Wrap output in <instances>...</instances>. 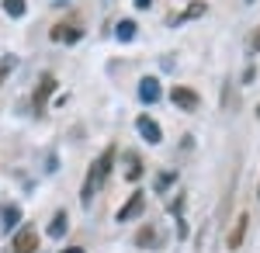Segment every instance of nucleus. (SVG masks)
Listing matches in <instances>:
<instances>
[{"instance_id": "f257e3e1", "label": "nucleus", "mask_w": 260, "mask_h": 253, "mask_svg": "<svg viewBox=\"0 0 260 253\" xmlns=\"http://www.w3.org/2000/svg\"><path fill=\"white\" fill-rule=\"evenodd\" d=\"M111 167H115V146H108V149L90 163V170H87V177H83V191H80L83 205H90V198L101 191V184L111 177Z\"/></svg>"}, {"instance_id": "f03ea898", "label": "nucleus", "mask_w": 260, "mask_h": 253, "mask_svg": "<svg viewBox=\"0 0 260 253\" xmlns=\"http://www.w3.org/2000/svg\"><path fill=\"white\" fill-rule=\"evenodd\" d=\"M39 250V233H35V226H21L18 236H14V243H11V253H35Z\"/></svg>"}, {"instance_id": "7ed1b4c3", "label": "nucleus", "mask_w": 260, "mask_h": 253, "mask_svg": "<svg viewBox=\"0 0 260 253\" xmlns=\"http://www.w3.org/2000/svg\"><path fill=\"white\" fill-rule=\"evenodd\" d=\"M136 129H139V136L146 139L149 146H160V142H163V132H160V121H156V118L139 115V118H136Z\"/></svg>"}, {"instance_id": "20e7f679", "label": "nucleus", "mask_w": 260, "mask_h": 253, "mask_svg": "<svg viewBox=\"0 0 260 253\" xmlns=\"http://www.w3.org/2000/svg\"><path fill=\"white\" fill-rule=\"evenodd\" d=\"M170 101L177 104L180 111H198V101L201 98L191 90V87H174V90H170Z\"/></svg>"}, {"instance_id": "39448f33", "label": "nucleus", "mask_w": 260, "mask_h": 253, "mask_svg": "<svg viewBox=\"0 0 260 253\" xmlns=\"http://www.w3.org/2000/svg\"><path fill=\"white\" fill-rule=\"evenodd\" d=\"M142 208H146V195H142V191H136V195H132V198H128V201L118 208V222H132V218H139Z\"/></svg>"}, {"instance_id": "423d86ee", "label": "nucleus", "mask_w": 260, "mask_h": 253, "mask_svg": "<svg viewBox=\"0 0 260 253\" xmlns=\"http://www.w3.org/2000/svg\"><path fill=\"white\" fill-rule=\"evenodd\" d=\"M246 226H250V215L243 212L240 218H236V226L229 229V239H225V246H229V250H240V246H243V239H246Z\"/></svg>"}, {"instance_id": "0eeeda50", "label": "nucleus", "mask_w": 260, "mask_h": 253, "mask_svg": "<svg viewBox=\"0 0 260 253\" xmlns=\"http://www.w3.org/2000/svg\"><path fill=\"white\" fill-rule=\"evenodd\" d=\"M139 98H142V104H156V101H160V80L142 77L139 80Z\"/></svg>"}, {"instance_id": "6e6552de", "label": "nucleus", "mask_w": 260, "mask_h": 253, "mask_svg": "<svg viewBox=\"0 0 260 253\" xmlns=\"http://www.w3.org/2000/svg\"><path fill=\"white\" fill-rule=\"evenodd\" d=\"M56 90V77H42V87L35 90V111H42V104H45V98Z\"/></svg>"}, {"instance_id": "1a4fd4ad", "label": "nucleus", "mask_w": 260, "mask_h": 253, "mask_svg": "<svg viewBox=\"0 0 260 253\" xmlns=\"http://www.w3.org/2000/svg\"><path fill=\"white\" fill-rule=\"evenodd\" d=\"M66 229H70L66 212H56V215H52V222H49V236H52V239H59V236H66Z\"/></svg>"}, {"instance_id": "9d476101", "label": "nucleus", "mask_w": 260, "mask_h": 253, "mask_svg": "<svg viewBox=\"0 0 260 253\" xmlns=\"http://www.w3.org/2000/svg\"><path fill=\"white\" fill-rule=\"evenodd\" d=\"M0 222H4V229H14L21 222V208L18 205H4V208H0Z\"/></svg>"}, {"instance_id": "9b49d317", "label": "nucleus", "mask_w": 260, "mask_h": 253, "mask_svg": "<svg viewBox=\"0 0 260 253\" xmlns=\"http://www.w3.org/2000/svg\"><path fill=\"white\" fill-rule=\"evenodd\" d=\"M139 174H142L139 156H136V153H125V177H128V180H139Z\"/></svg>"}, {"instance_id": "f8f14e48", "label": "nucleus", "mask_w": 260, "mask_h": 253, "mask_svg": "<svg viewBox=\"0 0 260 253\" xmlns=\"http://www.w3.org/2000/svg\"><path fill=\"white\" fill-rule=\"evenodd\" d=\"M136 246H142V250L146 246H156V229L153 226H142L139 233H136Z\"/></svg>"}, {"instance_id": "ddd939ff", "label": "nucleus", "mask_w": 260, "mask_h": 253, "mask_svg": "<svg viewBox=\"0 0 260 253\" xmlns=\"http://www.w3.org/2000/svg\"><path fill=\"white\" fill-rule=\"evenodd\" d=\"M77 39H80L77 28H66V24H56L52 28V42H77Z\"/></svg>"}, {"instance_id": "4468645a", "label": "nucleus", "mask_w": 260, "mask_h": 253, "mask_svg": "<svg viewBox=\"0 0 260 253\" xmlns=\"http://www.w3.org/2000/svg\"><path fill=\"white\" fill-rule=\"evenodd\" d=\"M115 35H118V42H132L136 39V21H118V28H115Z\"/></svg>"}, {"instance_id": "2eb2a0df", "label": "nucleus", "mask_w": 260, "mask_h": 253, "mask_svg": "<svg viewBox=\"0 0 260 253\" xmlns=\"http://www.w3.org/2000/svg\"><path fill=\"white\" fill-rule=\"evenodd\" d=\"M198 14H205V4H201V0H194V4H191V7H187L184 14H177V18H170V24H180V21H191V18H198Z\"/></svg>"}, {"instance_id": "dca6fc26", "label": "nucleus", "mask_w": 260, "mask_h": 253, "mask_svg": "<svg viewBox=\"0 0 260 253\" xmlns=\"http://www.w3.org/2000/svg\"><path fill=\"white\" fill-rule=\"evenodd\" d=\"M24 7H28L24 0H4V11H7L11 18H24Z\"/></svg>"}, {"instance_id": "f3484780", "label": "nucleus", "mask_w": 260, "mask_h": 253, "mask_svg": "<svg viewBox=\"0 0 260 253\" xmlns=\"http://www.w3.org/2000/svg\"><path fill=\"white\" fill-rule=\"evenodd\" d=\"M174 180H177V174H170V170H163V174L156 177V184H153V187H156V191H167V187H170Z\"/></svg>"}, {"instance_id": "a211bd4d", "label": "nucleus", "mask_w": 260, "mask_h": 253, "mask_svg": "<svg viewBox=\"0 0 260 253\" xmlns=\"http://www.w3.org/2000/svg\"><path fill=\"white\" fill-rule=\"evenodd\" d=\"M11 66H14V59H7V62H4V66H0V80L7 77V70H11Z\"/></svg>"}, {"instance_id": "6ab92c4d", "label": "nucleus", "mask_w": 260, "mask_h": 253, "mask_svg": "<svg viewBox=\"0 0 260 253\" xmlns=\"http://www.w3.org/2000/svg\"><path fill=\"white\" fill-rule=\"evenodd\" d=\"M250 49H253V52H260V28L253 31V45H250Z\"/></svg>"}, {"instance_id": "aec40b11", "label": "nucleus", "mask_w": 260, "mask_h": 253, "mask_svg": "<svg viewBox=\"0 0 260 253\" xmlns=\"http://www.w3.org/2000/svg\"><path fill=\"white\" fill-rule=\"evenodd\" d=\"M149 4H153V0H136V7H139V11H146Z\"/></svg>"}, {"instance_id": "412c9836", "label": "nucleus", "mask_w": 260, "mask_h": 253, "mask_svg": "<svg viewBox=\"0 0 260 253\" xmlns=\"http://www.w3.org/2000/svg\"><path fill=\"white\" fill-rule=\"evenodd\" d=\"M62 253H83V250H80V246H70V250H62Z\"/></svg>"}, {"instance_id": "4be33fe9", "label": "nucleus", "mask_w": 260, "mask_h": 253, "mask_svg": "<svg viewBox=\"0 0 260 253\" xmlns=\"http://www.w3.org/2000/svg\"><path fill=\"white\" fill-rule=\"evenodd\" d=\"M257 198H260V191H257Z\"/></svg>"}]
</instances>
